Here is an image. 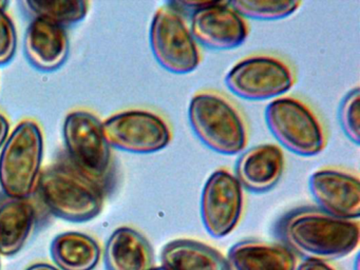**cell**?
Here are the masks:
<instances>
[{
    "label": "cell",
    "mask_w": 360,
    "mask_h": 270,
    "mask_svg": "<svg viewBox=\"0 0 360 270\" xmlns=\"http://www.w3.org/2000/svg\"><path fill=\"white\" fill-rule=\"evenodd\" d=\"M277 230L283 244L294 252L322 262L349 255L360 240L359 219H339L318 207L290 211L279 221Z\"/></svg>",
    "instance_id": "6da1fadb"
},
{
    "label": "cell",
    "mask_w": 360,
    "mask_h": 270,
    "mask_svg": "<svg viewBox=\"0 0 360 270\" xmlns=\"http://www.w3.org/2000/svg\"><path fill=\"white\" fill-rule=\"evenodd\" d=\"M107 193L102 186L77 171L65 156L41 171L34 194L56 217L83 223L100 214Z\"/></svg>",
    "instance_id": "7a4b0ae2"
},
{
    "label": "cell",
    "mask_w": 360,
    "mask_h": 270,
    "mask_svg": "<svg viewBox=\"0 0 360 270\" xmlns=\"http://www.w3.org/2000/svg\"><path fill=\"white\" fill-rule=\"evenodd\" d=\"M188 120L197 139L208 149L222 155L245 150L250 128L239 105L216 90H202L191 97Z\"/></svg>",
    "instance_id": "3957f363"
},
{
    "label": "cell",
    "mask_w": 360,
    "mask_h": 270,
    "mask_svg": "<svg viewBox=\"0 0 360 270\" xmlns=\"http://www.w3.org/2000/svg\"><path fill=\"white\" fill-rule=\"evenodd\" d=\"M264 117L280 147L296 155H318L328 145L321 118L299 97L284 95L273 99L265 108Z\"/></svg>",
    "instance_id": "277c9868"
},
{
    "label": "cell",
    "mask_w": 360,
    "mask_h": 270,
    "mask_svg": "<svg viewBox=\"0 0 360 270\" xmlns=\"http://www.w3.org/2000/svg\"><path fill=\"white\" fill-rule=\"evenodd\" d=\"M43 158L41 127L34 120H22L12 131L0 153V188L3 193L9 198H31L37 189Z\"/></svg>",
    "instance_id": "5b68a950"
},
{
    "label": "cell",
    "mask_w": 360,
    "mask_h": 270,
    "mask_svg": "<svg viewBox=\"0 0 360 270\" xmlns=\"http://www.w3.org/2000/svg\"><path fill=\"white\" fill-rule=\"evenodd\" d=\"M63 136L70 164L109 192L112 184L113 160L103 122L90 112H71L65 118Z\"/></svg>",
    "instance_id": "8992f818"
},
{
    "label": "cell",
    "mask_w": 360,
    "mask_h": 270,
    "mask_svg": "<svg viewBox=\"0 0 360 270\" xmlns=\"http://www.w3.org/2000/svg\"><path fill=\"white\" fill-rule=\"evenodd\" d=\"M296 80V71L290 61L266 53L243 57L225 76L227 89L239 98L250 101H273L284 96Z\"/></svg>",
    "instance_id": "52a82bcc"
},
{
    "label": "cell",
    "mask_w": 360,
    "mask_h": 270,
    "mask_svg": "<svg viewBox=\"0 0 360 270\" xmlns=\"http://www.w3.org/2000/svg\"><path fill=\"white\" fill-rule=\"evenodd\" d=\"M149 44L157 63L169 73L185 75L199 68L202 52L184 15L165 4L153 15Z\"/></svg>",
    "instance_id": "ba28073f"
},
{
    "label": "cell",
    "mask_w": 360,
    "mask_h": 270,
    "mask_svg": "<svg viewBox=\"0 0 360 270\" xmlns=\"http://www.w3.org/2000/svg\"><path fill=\"white\" fill-rule=\"evenodd\" d=\"M105 137L111 148L136 154L157 153L172 141V124L159 112L130 109L103 122Z\"/></svg>",
    "instance_id": "9c48e42d"
},
{
    "label": "cell",
    "mask_w": 360,
    "mask_h": 270,
    "mask_svg": "<svg viewBox=\"0 0 360 270\" xmlns=\"http://www.w3.org/2000/svg\"><path fill=\"white\" fill-rule=\"evenodd\" d=\"M244 208V189L229 169L220 168L206 179L200 200L202 223L208 234L222 238L239 224Z\"/></svg>",
    "instance_id": "30bf717a"
},
{
    "label": "cell",
    "mask_w": 360,
    "mask_h": 270,
    "mask_svg": "<svg viewBox=\"0 0 360 270\" xmlns=\"http://www.w3.org/2000/svg\"><path fill=\"white\" fill-rule=\"evenodd\" d=\"M188 25L199 46L214 51L238 48L250 34L248 21L229 1H205L191 13Z\"/></svg>",
    "instance_id": "8fae6325"
},
{
    "label": "cell",
    "mask_w": 360,
    "mask_h": 270,
    "mask_svg": "<svg viewBox=\"0 0 360 270\" xmlns=\"http://www.w3.org/2000/svg\"><path fill=\"white\" fill-rule=\"evenodd\" d=\"M309 191L318 208L343 219H359L360 181L357 173L326 167L309 176Z\"/></svg>",
    "instance_id": "7c38bea8"
},
{
    "label": "cell",
    "mask_w": 360,
    "mask_h": 270,
    "mask_svg": "<svg viewBox=\"0 0 360 270\" xmlns=\"http://www.w3.org/2000/svg\"><path fill=\"white\" fill-rule=\"evenodd\" d=\"M284 169L282 148L276 143H261L243 151L236 162L233 174L246 191L265 193L278 185Z\"/></svg>",
    "instance_id": "4fadbf2b"
},
{
    "label": "cell",
    "mask_w": 360,
    "mask_h": 270,
    "mask_svg": "<svg viewBox=\"0 0 360 270\" xmlns=\"http://www.w3.org/2000/svg\"><path fill=\"white\" fill-rule=\"evenodd\" d=\"M66 27L35 17L25 34L24 51L29 63L41 72L60 69L69 56Z\"/></svg>",
    "instance_id": "5bb4252c"
},
{
    "label": "cell",
    "mask_w": 360,
    "mask_h": 270,
    "mask_svg": "<svg viewBox=\"0 0 360 270\" xmlns=\"http://www.w3.org/2000/svg\"><path fill=\"white\" fill-rule=\"evenodd\" d=\"M39 208L32 198L0 195V255L20 252L39 221Z\"/></svg>",
    "instance_id": "9a60e30c"
},
{
    "label": "cell",
    "mask_w": 360,
    "mask_h": 270,
    "mask_svg": "<svg viewBox=\"0 0 360 270\" xmlns=\"http://www.w3.org/2000/svg\"><path fill=\"white\" fill-rule=\"evenodd\" d=\"M233 270H296L294 251L283 243L245 240L233 245L227 257Z\"/></svg>",
    "instance_id": "2e32d148"
},
{
    "label": "cell",
    "mask_w": 360,
    "mask_h": 270,
    "mask_svg": "<svg viewBox=\"0 0 360 270\" xmlns=\"http://www.w3.org/2000/svg\"><path fill=\"white\" fill-rule=\"evenodd\" d=\"M104 262L106 270H149L155 255L150 243L138 230L120 227L107 242Z\"/></svg>",
    "instance_id": "e0dca14e"
},
{
    "label": "cell",
    "mask_w": 360,
    "mask_h": 270,
    "mask_svg": "<svg viewBox=\"0 0 360 270\" xmlns=\"http://www.w3.org/2000/svg\"><path fill=\"white\" fill-rule=\"evenodd\" d=\"M161 261L172 270H231L216 249L198 240H174L164 246Z\"/></svg>",
    "instance_id": "ac0fdd59"
},
{
    "label": "cell",
    "mask_w": 360,
    "mask_h": 270,
    "mask_svg": "<svg viewBox=\"0 0 360 270\" xmlns=\"http://www.w3.org/2000/svg\"><path fill=\"white\" fill-rule=\"evenodd\" d=\"M50 252L62 270H94L100 261L101 247L91 236L70 231L56 236Z\"/></svg>",
    "instance_id": "d6986e66"
},
{
    "label": "cell",
    "mask_w": 360,
    "mask_h": 270,
    "mask_svg": "<svg viewBox=\"0 0 360 270\" xmlns=\"http://www.w3.org/2000/svg\"><path fill=\"white\" fill-rule=\"evenodd\" d=\"M24 4L34 18L46 19L64 27L83 20L89 10V4L79 0H33Z\"/></svg>",
    "instance_id": "ffe728a7"
},
{
    "label": "cell",
    "mask_w": 360,
    "mask_h": 270,
    "mask_svg": "<svg viewBox=\"0 0 360 270\" xmlns=\"http://www.w3.org/2000/svg\"><path fill=\"white\" fill-rule=\"evenodd\" d=\"M229 4L244 18L255 20H280L297 12L302 2L277 0H233Z\"/></svg>",
    "instance_id": "44dd1931"
},
{
    "label": "cell",
    "mask_w": 360,
    "mask_h": 270,
    "mask_svg": "<svg viewBox=\"0 0 360 270\" xmlns=\"http://www.w3.org/2000/svg\"><path fill=\"white\" fill-rule=\"evenodd\" d=\"M359 86L347 93L338 110V120L345 136L354 145H359L360 141V97Z\"/></svg>",
    "instance_id": "7402d4cb"
},
{
    "label": "cell",
    "mask_w": 360,
    "mask_h": 270,
    "mask_svg": "<svg viewBox=\"0 0 360 270\" xmlns=\"http://www.w3.org/2000/svg\"><path fill=\"white\" fill-rule=\"evenodd\" d=\"M18 49V33L11 17L0 10V65L13 59Z\"/></svg>",
    "instance_id": "603a6c76"
},
{
    "label": "cell",
    "mask_w": 360,
    "mask_h": 270,
    "mask_svg": "<svg viewBox=\"0 0 360 270\" xmlns=\"http://www.w3.org/2000/svg\"><path fill=\"white\" fill-rule=\"evenodd\" d=\"M296 270H334L326 262L317 259H305L300 264Z\"/></svg>",
    "instance_id": "cb8c5ba5"
},
{
    "label": "cell",
    "mask_w": 360,
    "mask_h": 270,
    "mask_svg": "<svg viewBox=\"0 0 360 270\" xmlns=\"http://www.w3.org/2000/svg\"><path fill=\"white\" fill-rule=\"evenodd\" d=\"M10 122L4 114L0 113V148L4 147L9 137Z\"/></svg>",
    "instance_id": "d4e9b609"
},
{
    "label": "cell",
    "mask_w": 360,
    "mask_h": 270,
    "mask_svg": "<svg viewBox=\"0 0 360 270\" xmlns=\"http://www.w3.org/2000/svg\"><path fill=\"white\" fill-rule=\"evenodd\" d=\"M26 270H58V268L53 267L52 265L46 263H37L30 266Z\"/></svg>",
    "instance_id": "484cf974"
},
{
    "label": "cell",
    "mask_w": 360,
    "mask_h": 270,
    "mask_svg": "<svg viewBox=\"0 0 360 270\" xmlns=\"http://www.w3.org/2000/svg\"><path fill=\"white\" fill-rule=\"evenodd\" d=\"M9 1H4V0H0V10L6 11V8L9 6Z\"/></svg>",
    "instance_id": "4316f807"
},
{
    "label": "cell",
    "mask_w": 360,
    "mask_h": 270,
    "mask_svg": "<svg viewBox=\"0 0 360 270\" xmlns=\"http://www.w3.org/2000/svg\"><path fill=\"white\" fill-rule=\"evenodd\" d=\"M149 270H172L170 269V268L166 267V266L162 265L159 266V267H153L151 269Z\"/></svg>",
    "instance_id": "83f0119b"
},
{
    "label": "cell",
    "mask_w": 360,
    "mask_h": 270,
    "mask_svg": "<svg viewBox=\"0 0 360 270\" xmlns=\"http://www.w3.org/2000/svg\"><path fill=\"white\" fill-rule=\"evenodd\" d=\"M0 268H1V263H0Z\"/></svg>",
    "instance_id": "f1b7e54d"
}]
</instances>
